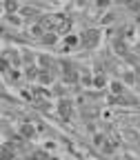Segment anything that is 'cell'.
<instances>
[{
	"instance_id": "cell-1",
	"label": "cell",
	"mask_w": 140,
	"mask_h": 160,
	"mask_svg": "<svg viewBox=\"0 0 140 160\" xmlns=\"http://www.w3.org/2000/svg\"><path fill=\"white\" fill-rule=\"evenodd\" d=\"M82 45H85V47H89V49L98 45V31H96V29H89V31L82 36Z\"/></svg>"
},
{
	"instance_id": "cell-2",
	"label": "cell",
	"mask_w": 140,
	"mask_h": 160,
	"mask_svg": "<svg viewBox=\"0 0 140 160\" xmlns=\"http://www.w3.org/2000/svg\"><path fill=\"white\" fill-rule=\"evenodd\" d=\"M56 29H58L60 33H67V31L71 29V20L65 18V16H58V25H56Z\"/></svg>"
},
{
	"instance_id": "cell-3",
	"label": "cell",
	"mask_w": 140,
	"mask_h": 160,
	"mask_svg": "<svg viewBox=\"0 0 140 160\" xmlns=\"http://www.w3.org/2000/svg\"><path fill=\"white\" fill-rule=\"evenodd\" d=\"M113 49H116L120 56H127V45H125L122 38H116V40H113Z\"/></svg>"
},
{
	"instance_id": "cell-4",
	"label": "cell",
	"mask_w": 140,
	"mask_h": 160,
	"mask_svg": "<svg viewBox=\"0 0 140 160\" xmlns=\"http://www.w3.org/2000/svg\"><path fill=\"white\" fill-rule=\"evenodd\" d=\"M69 111H71V105L67 102V100H62V102H60V116L69 118Z\"/></svg>"
},
{
	"instance_id": "cell-5",
	"label": "cell",
	"mask_w": 140,
	"mask_h": 160,
	"mask_svg": "<svg viewBox=\"0 0 140 160\" xmlns=\"http://www.w3.org/2000/svg\"><path fill=\"white\" fill-rule=\"evenodd\" d=\"M65 78H67V80H76V73H73V69H71V67H67V71H65Z\"/></svg>"
},
{
	"instance_id": "cell-6",
	"label": "cell",
	"mask_w": 140,
	"mask_h": 160,
	"mask_svg": "<svg viewBox=\"0 0 140 160\" xmlns=\"http://www.w3.org/2000/svg\"><path fill=\"white\" fill-rule=\"evenodd\" d=\"M45 42H47V45H53V42H56V36H53V33H47V36H45Z\"/></svg>"
},
{
	"instance_id": "cell-7",
	"label": "cell",
	"mask_w": 140,
	"mask_h": 160,
	"mask_svg": "<svg viewBox=\"0 0 140 160\" xmlns=\"http://www.w3.org/2000/svg\"><path fill=\"white\" fill-rule=\"evenodd\" d=\"M93 85H96V87H102V85H105V78H102V76H96Z\"/></svg>"
},
{
	"instance_id": "cell-8",
	"label": "cell",
	"mask_w": 140,
	"mask_h": 160,
	"mask_svg": "<svg viewBox=\"0 0 140 160\" xmlns=\"http://www.w3.org/2000/svg\"><path fill=\"white\" fill-rule=\"evenodd\" d=\"M111 91H113V93H122V87H120L118 82H113V85H111Z\"/></svg>"
},
{
	"instance_id": "cell-9",
	"label": "cell",
	"mask_w": 140,
	"mask_h": 160,
	"mask_svg": "<svg viewBox=\"0 0 140 160\" xmlns=\"http://www.w3.org/2000/svg\"><path fill=\"white\" fill-rule=\"evenodd\" d=\"M38 78H40V82H49V80H51V76H49V73H40Z\"/></svg>"
},
{
	"instance_id": "cell-10",
	"label": "cell",
	"mask_w": 140,
	"mask_h": 160,
	"mask_svg": "<svg viewBox=\"0 0 140 160\" xmlns=\"http://www.w3.org/2000/svg\"><path fill=\"white\" fill-rule=\"evenodd\" d=\"M31 133H33V129H31L29 125H25V127H22V136H31Z\"/></svg>"
},
{
	"instance_id": "cell-11",
	"label": "cell",
	"mask_w": 140,
	"mask_h": 160,
	"mask_svg": "<svg viewBox=\"0 0 140 160\" xmlns=\"http://www.w3.org/2000/svg\"><path fill=\"white\" fill-rule=\"evenodd\" d=\"M102 149H105L107 153H111V151H113V145H111V142H107V145H102Z\"/></svg>"
},
{
	"instance_id": "cell-12",
	"label": "cell",
	"mask_w": 140,
	"mask_h": 160,
	"mask_svg": "<svg viewBox=\"0 0 140 160\" xmlns=\"http://www.w3.org/2000/svg\"><path fill=\"white\" fill-rule=\"evenodd\" d=\"M2 160H11V151L7 153V149H2Z\"/></svg>"
},
{
	"instance_id": "cell-13",
	"label": "cell",
	"mask_w": 140,
	"mask_h": 160,
	"mask_svg": "<svg viewBox=\"0 0 140 160\" xmlns=\"http://www.w3.org/2000/svg\"><path fill=\"white\" fill-rule=\"evenodd\" d=\"M109 5V0H98V7H107Z\"/></svg>"
}]
</instances>
